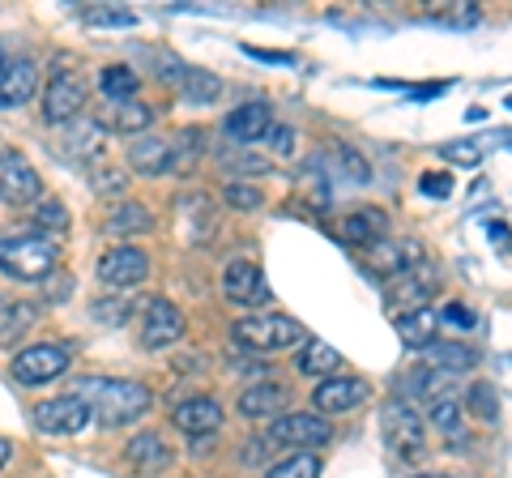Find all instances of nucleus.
Wrapping results in <instances>:
<instances>
[{
  "label": "nucleus",
  "mask_w": 512,
  "mask_h": 478,
  "mask_svg": "<svg viewBox=\"0 0 512 478\" xmlns=\"http://www.w3.org/2000/svg\"><path fill=\"white\" fill-rule=\"evenodd\" d=\"M35 222H39L43 231H56V235H60L64 227H69V214H64L60 201H43L39 210H35Z\"/></svg>",
  "instance_id": "35"
},
{
  "label": "nucleus",
  "mask_w": 512,
  "mask_h": 478,
  "mask_svg": "<svg viewBox=\"0 0 512 478\" xmlns=\"http://www.w3.org/2000/svg\"><path fill=\"white\" fill-rule=\"evenodd\" d=\"M86 22L90 26H133L137 18H133V13H124V9H90Z\"/></svg>",
  "instance_id": "39"
},
{
  "label": "nucleus",
  "mask_w": 512,
  "mask_h": 478,
  "mask_svg": "<svg viewBox=\"0 0 512 478\" xmlns=\"http://www.w3.org/2000/svg\"><path fill=\"white\" fill-rule=\"evenodd\" d=\"M363 397H367L363 380H355V376H333V380H320V385H316L312 406L320 414H346V410H355Z\"/></svg>",
  "instance_id": "15"
},
{
  "label": "nucleus",
  "mask_w": 512,
  "mask_h": 478,
  "mask_svg": "<svg viewBox=\"0 0 512 478\" xmlns=\"http://www.w3.org/2000/svg\"><path fill=\"white\" fill-rule=\"evenodd\" d=\"M94 312H99L103 325H124L128 321V304H124V299H103V304H94Z\"/></svg>",
  "instance_id": "40"
},
{
  "label": "nucleus",
  "mask_w": 512,
  "mask_h": 478,
  "mask_svg": "<svg viewBox=\"0 0 512 478\" xmlns=\"http://www.w3.org/2000/svg\"><path fill=\"white\" fill-rule=\"evenodd\" d=\"M384 231H389V218H384V210H376V205H363V210L346 214L338 222V235L346 239V244H363V248L380 244Z\"/></svg>",
  "instance_id": "19"
},
{
  "label": "nucleus",
  "mask_w": 512,
  "mask_h": 478,
  "mask_svg": "<svg viewBox=\"0 0 512 478\" xmlns=\"http://www.w3.org/2000/svg\"><path fill=\"white\" fill-rule=\"evenodd\" d=\"M508 107H512V99H508Z\"/></svg>",
  "instance_id": "52"
},
{
  "label": "nucleus",
  "mask_w": 512,
  "mask_h": 478,
  "mask_svg": "<svg viewBox=\"0 0 512 478\" xmlns=\"http://www.w3.org/2000/svg\"><path fill=\"white\" fill-rule=\"evenodd\" d=\"M171 150H175V167H184L188 158H197V150H201V129L180 133V137L171 141Z\"/></svg>",
  "instance_id": "37"
},
{
  "label": "nucleus",
  "mask_w": 512,
  "mask_h": 478,
  "mask_svg": "<svg viewBox=\"0 0 512 478\" xmlns=\"http://www.w3.org/2000/svg\"><path fill=\"white\" fill-rule=\"evenodd\" d=\"M431 423L440 427V432L448 436V444H453V453H466V427H461V402L457 397H444V402H431Z\"/></svg>",
  "instance_id": "24"
},
{
  "label": "nucleus",
  "mask_w": 512,
  "mask_h": 478,
  "mask_svg": "<svg viewBox=\"0 0 512 478\" xmlns=\"http://www.w3.org/2000/svg\"><path fill=\"white\" fill-rule=\"evenodd\" d=\"M35 82H39V69L35 60H5L0 65V107H22L30 94H35Z\"/></svg>",
  "instance_id": "16"
},
{
  "label": "nucleus",
  "mask_w": 512,
  "mask_h": 478,
  "mask_svg": "<svg viewBox=\"0 0 512 478\" xmlns=\"http://www.w3.org/2000/svg\"><path fill=\"white\" fill-rule=\"evenodd\" d=\"M94 188H99V193H124V175L111 171V167H103L99 175H94Z\"/></svg>",
  "instance_id": "46"
},
{
  "label": "nucleus",
  "mask_w": 512,
  "mask_h": 478,
  "mask_svg": "<svg viewBox=\"0 0 512 478\" xmlns=\"http://www.w3.org/2000/svg\"><path fill=\"white\" fill-rule=\"evenodd\" d=\"M99 278L107 282V286H137V282H146L150 278V257L141 248H128V244H120V248H111V252H103V261H99Z\"/></svg>",
  "instance_id": "13"
},
{
  "label": "nucleus",
  "mask_w": 512,
  "mask_h": 478,
  "mask_svg": "<svg viewBox=\"0 0 512 478\" xmlns=\"http://www.w3.org/2000/svg\"><path fill=\"white\" fill-rule=\"evenodd\" d=\"M30 325H35V308L30 304H9L5 312H0V346H13Z\"/></svg>",
  "instance_id": "32"
},
{
  "label": "nucleus",
  "mask_w": 512,
  "mask_h": 478,
  "mask_svg": "<svg viewBox=\"0 0 512 478\" xmlns=\"http://www.w3.org/2000/svg\"><path fill=\"white\" fill-rule=\"evenodd\" d=\"M128 167L137 175H167L175 171V150L171 141H158V137H146V141H133V150H128Z\"/></svg>",
  "instance_id": "20"
},
{
  "label": "nucleus",
  "mask_w": 512,
  "mask_h": 478,
  "mask_svg": "<svg viewBox=\"0 0 512 478\" xmlns=\"http://www.w3.org/2000/svg\"><path fill=\"white\" fill-rule=\"evenodd\" d=\"M128 457H133V466H141V470H163L171 461V449L158 432H141V436H133V444H128Z\"/></svg>",
  "instance_id": "25"
},
{
  "label": "nucleus",
  "mask_w": 512,
  "mask_h": 478,
  "mask_svg": "<svg viewBox=\"0 0 512 478\" xmlns=\"http://www.w3.org/2000/svg\"><path fill=\"white\" fill-rule=\"evenodd\" d=\"M419 261H423L419 239H380V244H372L363 252V265L380 278H397V274H406V269H414Z\"/></svg>",
  "instance_id": "9"
},
{
  "label": "nucleus",
  "mask_w": 512,
  "mask_h": 478,
  "mask_svg": "<svg viewBox=\"0 0 512 478\" xmlns=\"http://www.w3.org/2000/svg\"><path fill=\"white\" fill-rule=\"evenodd\" d=\"M261 141H269V150H274V154H291V146H295V133L286 129V124H269V133H265Z\"/></svg>",
  "instance_id": "41"
},
{
  "label": "nucleus",
  "mask_w": 512,
  "mask_h": 478,
  "mask_svg": "<svg viewBox=\"0 0 512 478\" xmlns=\"http://www.w3.org/2000/svg\"><path fill=\"white\" fill-rule=\"evenodd\" d=\"M265 478H320V457L316 453H291L278 466H269Z\"/></svg>",
  "instance_id": "33"
},
{
  "label": "nucleus",
  "mask_w": 512,
  "mask_h": 478,
  "mask_svg": "<svg viewBox=\"0 0 512 478\" xmlns=\"http://www.w3.org/2000/svg\"><path fill=\"white\" fill-rule=\"evenodd\" d=\"M453 385H457V372H444V368H419L410 372V389L427 397L431 402H444V397H453Z\"/></svg>",
  "instance_id": "26"
},
{
  "label": "nucleus",
  "mask_w": 512,
  "mask_h": 478,
  "mask_svg": "<svg viewBox=\"0 0 512 478\" xmlns=\"http://www.w3.org/2000/svg\"><path fill=\"white\" fill-rule=\"evenodd\" d=\"M9 457H13V444H9L5 436H0V466H5V461H9Z\"/></svg>",
  "instance_id": "49"
},
{
  "label": "nucleus",
  "mask_w": 512,
  "mask_h": 478,
  "mask_svg": "<svg viewBox=\"0 0 512 478\" xmlns=\"http://www.w3.org/2000/svg\"><path fill=\"white\" fill-rule=\"evenodd\" d=\"M248 56H256V60H269V65H291V56L286 52H261V47H244Z\"/></svg>",
  "instance_id": "48"
},
{
  "label": "nucleus",
  "mask_w": 512,
  "mask_h": 478,
  "mask_svg": "<svg viewBox=\"0 0 512 478\" xmlns=\"http://www.w3.org/2000/svg\"><path fill=\"white\" fill-rule=\"evenodd\" d=\"M384 436H389V449L402 461H419L427 453V423L406 397H393L384 406Z\"/></svg>",
  "instance_id": "4"
},
{
  "label": "nucleus",
  "mask_w": 512,
  "mask_h": 478,
  "mask_svg": "<svg viewBox=\"0 0 512 478\" xmlns=\"http://www.w3.org/2000/svg\"><path fill=\"white\" fill-rule=\"evenodd\" d=\"M82 107H86V86L77 82L73 73H56L52 86H47V94H43V120L47 124H69V120L82 116Z\"/></svg>",
  "instance_id": "10"
},
{
  "label": "nucleus",
  "mask_w": 512,
  "mask_h": 478,
  "mask_svg": "<svg viewBox=\"0 0 512 478\" xmlns=\"http://www.w3.org/2000/svg\"><path fill=\"white\" fill-rule=\"evenodd\" d=\"M440 154L448 158V163H466V167H474L478 158H483V150L470 146V141H461V146H440Z\"/></svg>",
  "instance_id": "42"
},
{
  "label": "nucleus",
  "mask_w": 512,
  "mask_h": 478,
  "mask_svg": "<svg viewBox=\"0 0 512 478\" xmlns=\"http://www.w3.org/2000/svg\"><path fill=\"white\" fill-rule=\"evenodd\" d=\"M329 440V423L320 414H282L269 423L261 444H278V449H320Z\"/></svg>",
  "instance_id": "6"
},
{
  "label": "nucleus",
  "mask_w": 512,
  "mask_h": 478,
  "mask_svg": "<svg viewBox=\"0 0 512 478\" xmlns=\"http://www.w3.org/2000/svg\"><path fill=\"white\" fill-rule=\"evenodd\" d=\"M269 124L274 120H269L265 103H244L222 120V133H227V141H235V146H252V141H261L269 133Z\"/></svg>",
  "instance_id": "17"
},
{
  "label": "nucleus",
  "mask_w": 512,
  "mask_h": 478,
  "mask_svg": "<svg viewBox=\"0 0 512 478\" xmlns=\"http://www.w3.org/2000/svg\"><path fill=\"white\" fill-rule=\"evenodd\" d=\"M99 86H103V94H107V99L111 103H128V99H133V94H137V73L133 69H124V65H107L103 69V77H99Z\"/></svg>",
  "instance_id": "29"
},
{
  "label": "nucleus",
  "mask_w": 512,
  "mask_h": 478,
  "mask_svg": "<svg viewBox=\"0 0 512 478\" xmlns=\"http://www.w3.org/2000/svg\"><path fill=\"white\" fill-rule=\"evenodd\" d=\"M342 368V355L325 342H308L299 350V372L303 376H325V372H338Z\"/></svg>",
  "instance_id": "28"
},
{
  "label": "nucleus",
  "mask_w": 512,
  "mask_h": 478,
  "mask_svg": "<svg viewBox=\"0 0 512 478\" xmlns=\"http://www.w3.org/2000/svg\"><path fill=\"white\" fill-rule=\"evenodd\" d=\"M436 286H440L436 269H431L427 261H419L414 269H406V274L393 278V286H389V312L397 316V321H402V316L427 308V299H431V291H436Z\"/></svg>",
  "instance_id": "7"
},
{
  "label": "nucleus",
  "mask_w": 512,
  "mask_h": 478,
  "mask_svg": "<svg viewBox=\"0 0 512 478\" xmlns=\"http://www.w3.org/2000/svg\"><path fill=\"white\" fill-rule=\"evenodd\" d=\"M0 197L9 205H26L39 197V171L18 150H0Z\"/></svg>",
  "instance_id": "12"
},
{
  "label": "nucleus",
  "mask_w": 512,
  "mask_h": 478,
  "mask_svg": "<svg viewBox=\"0 0 512 478\" xmlns=\"http://www.w3.org/2000/svg\"><path fill=\"white\" fill-rule=\"evenodd\" d=\"M286 402H291V393H286V389H278V385H256V389L239 393V414H248V419H261V414H278V419H282Z\"/></svg>",
  "instance_id": "22"
},
{
  "label": "nucleus",
  "mask_w": 512,
  "mask_h": 478,
  "mask_svg": "<svg viewBox=\"0 0 512 478\" xmlns=\"http://www.w3.org/2000/svg\"><path fill=\"white\" fill-rule=\"evenodd\" d=\"M90 419H94V410L77 393L52 397V402L35 406V427H39V432H52V436H77V432H86Z\"/></svg>",
  "instance_id": "8"
},
{
  "label": "nucleus",
  "mask_w": 512,
  "mask_h": 478,
  "mask_svg": "<svg viewBox=\"0 0 512 478\" xmlns=\"http://www.w3.org/2000/svg\"><path fill=\"white\" fill-rule=\"evenodd\" d=\"M431 18H440V22H453V26H461V22H478V9L470 5V9H431Z\"/></svg>",
  "instance_id": "45"
},
{
  "label": "nucleus",
  "mask_w": 512,
  "mask_h": 478,
  "mask_svg": "<svg viewBox=\"0 0 512 478\" xmlns=\"http://www.w3.org/2000/svg\"><path fill=\"white\" fill-rule=\"evenodd\" d=\"M0 65H5V47H0Z\"/></svg>",
  "instance_id": "51"
},
{
  "label": "nucleus",
  "mask_w": 512,
  "mask_h": 478,
  "mask_svg": "<svg viewBox=\"0 0 512 478\" xmlns=\"http://www.w3.org/2000/svg\"><path fill=\"white\" fill-rule=\"evenodd\" d=\"M60 261V244L39 231H13L0 235V269L18 282H43Z\"/></svg>",
  "instance_id": "2"
},
{
  "label": "nucleus",
  "mask_w": 512,
  "mask_h": 478,
  "mask_svg": "<svg viewBox=\"0 0 512 478\" xmlns=\"http://www.w3.org/2000/svg\"><path fill=\"white\" fill-rule=\"evenodd\" d=\"M69 359H73L69 342H35V346H26L22 355L13 359V380L26 385V389L47 385V380H56L64 368H69Z\"/></svg>",
  "instance_id": "5"
},
{
  "label": "nucleus",
  "mask_w": 512,
  "mask_h": 478,
  "mask_svg": "<svg viewBox=\"0 0 512 478\" xmlns=\"http://www.w3.org/2000/svg\"><path fill=\"white\" fill-rule=\"evenodd\" d=\"M99 137H103V124L86 120V129L73 133V154H94V150H99Z\"/></svg>",
  "instance_id": "38"
},
{
  "label": "nucleus",
  "mask_w": 512,
  "mask_h": 478,
  "mask_svg": "<svg viewBox=\"0 0 512 478\" xmlns=\"http://www.w3.org/2000/svg\"><path fill=\"white\" fill-rule=\"evenodd\" d=\"M107 235H128V231H150L154 227V214L146 210V205H137V201H124L116 205V210L107 214Z\"/></svg>",
  "instance_id": "27"
},
{
  "label": "nucleus",
  "mask_w": 512,
  "mask_h": 478,
  "mask_svg": "<svg viewBox=\"0 0 512 478\" xmlns=\"http://www.w3.org/2000/svg\"><path fill=\"white\" fill-rule=\"evenodd\" d=\"M440 321L453 325V329H474V312H470L466 304H448V308L440 312Z\"/></svg>",
  "instance_id": "43"
},
{
  "label": "nucleus",
  "mask_w": 512,
  "mask_h": 478,
  "mask_svg": "<svg viewBox=\"0 0 512 478\" xmlns=\"http://www.w3.org/2000/svg\"><path fill=\"white\" fill-rule=\"evenodd\" d=\"M184 338V312L171 299H150L146 321H141V346L146 350H163L171 342Z\"/></svg>",
  "instance_id": "11"
},
{
  "label": "nucleus",
  "mask_w": 512,
  "mask_h": 478,
  "mask_svg": "<svg viewBox=\"0 0 512 478\" xmlns=\"http://www.w3.org/2000/svg\"><path fill=\"white\" fill-rule=\"evenodd\" d=\"M222 295L235 299V304L256 308V304H269V282L252 261H231L227 274H222Z\"/></svg>",
  "instance_id": "14"
},
{
  "label": "nucleus",
  "mask_w": 512,
  "mask_h": 478,
  "mask_svg": "<svg viewBox=\"0 0 512 478\" xmlns=\"http://www.w3.org/2000/svg\"><path fill=\"white\" fill-rule=\"evenodd\" d=\"M419 188H423L427 197H448V193H453V180H448V175H440V171H427L423 180H419Z\"/></svg>",
  "instance_id": "44"
},
{
  "label": "nucleus",
  "mask_w": 512,
  "mask_h": 478,
  "mask_svg": "<svg viewBox=\"0 0 512 478\" xmlns=\"http://www.w3.org/2000/svg\"><path fill=\"white\" fill-rule=\"evenodd\" d=\"M175 427L188 436H210L222 427V406L214 397H188V402L175 406Z\"/></svg>",
  "instance_id": "18"
},
{
  "label": "nucleus",
  "mask_w": 512,
  "mask_h": 478,
  "mask_svg": "<svg viewBox=\"0 0 512 478\" xmlns=\"http://www.w3.org/2000/svg\"><path fill=\"white\" fill-rule=\"evenodd\" d=\"M423 363L427 368H444V372L461 376V368H474L478 363V350L461 346V342H431V346H423Z\"/></svg>",
  "instance_id": "21"
},
{
  "label": "nucleus",
  "mask_w": 512,
  "mask_h": 478,
  "mask_svg": "<svg viewBox=\"0 0 512 478\" xmlns=\"http://www.w3.org/2000/svg\"><path fill=\"white\" fill-rule=\"evenodd\" d=\"M231 338L244 346V350H261V355H274V350H291V346H308V329L291 316H278V312H261V316H244V321H235Z\"/></svg>",
  "instance_id": "3"
},
{
  "label": "nucleus",
  "mask_w": 512,
  "mask_h": 478,
  "mask_svg": "<svg viewBox=\"0 0 512 478\" xmlns=\"http://www.w3.org/2000/svg\"><path fill=\"white\" fill-rule=\"evenodd\" d=\"M414 478H448V474H414Z\"/></svg>",
  "instance_id": "50"
},
{
  "label": "nucleus",
  "mask_w": 512,
  "mask_h": 478,
  "mask_svg": "<svg viewBox=\"0 0 512 478\" xmlns=\"http://www.w3.org/2000/svg\"><path fill=\"white\" fill-rule=\"evenodd\" d=\"M103 120H107V129H116V133H141V129H150V124H154V107L137 103V99L111 103Z\"/></svg>",
  "instance_id": "23"
},
{
  "label": "nucleus",
  "mask_w": 512,
  "mask_h": 478,
  "mask_svg": "<svg viewBox=\"0 0 512 478\" xmlns=\"http://www.w3.org/2000/svg\"><path fill=\"white\" fill-rule=\"evenodd\" d=\"M342 158H346V167H350V175H355L359 184H363V180H372V175H367V158H363V154H355L350 146H342Z\"/></svg>",
  "instance_id": "47"
},
{
  "label": "nucleus",
  "mask_w": 512,
  "mask_h": 478,
  "mask_svg": "<svg viewBox=\"0 0 512 478\" xmlns=\"http://www.w3.org/2000/svg\"><path fill=\"white\" fill-rule=\"evenodd\" d=\"M184 94L192 103H210L214 94H218V82L210 73H201V69H188V77H184Z\"/></svg>",
  "instance_id": "34"
},
{
  "label": "nucleus",
  "mask_w": 512,
  "mask_h": 478,
  "mask_svg": "<svg viewBox=\"0 0 512 478\" xmlns=\"http://www.w3.org/2000/svg\"><path fill=\"white\" fill-rule=\"evenodd\" d=\"M77 397L99 414L103 427H124V423H137L141 414H150L154 406V393L137 380H111V376H86L77 380Z\"/></svg>",
  "instance_id": "1"
},
{
  "label": "nucleus",
  "mask_w": 512,
  "mask_h": 478,
  "mask_svg": "<svg viewBox=\"0 0 512 478\" xmlns=\"http://www.w3.org/2000/svg\"><path fill=\"white\" fill-rule=\"evenodd\" d=\"M466 410L474 414L478 423H495V419H500V397H495V389L487 385V380H474V385L466 389Z\"/></svg>",
  "instance_id": "31"
},
{
  "label": "nucleus",
  "mask_w": 512,
  "mask_h": 478,
  "mask_svg": "<svg viewBox=\"0 0 512 478\" xmlns=\"http://www.w3.org/2000/svg\"><path fill=\"white\" fill-rule=\"evenodd\" d=\"M440 325V316L431 312V308H419V312H410V316H402V321H397V333H402V338L410 342V346H431V329Z\"/></svg>",
  "instance_id": "30"
},
{
  "label": "nucleus",
  "mask_w": 512,
  "mask_h": 478,
  "mask_svg": "<svg viewBox=\"0 0 512 478\" xmlns=\"http://www.w3.org/2000/svg\"><path fill=\"white\" fill-rule=\"evenodd\" d=\"M222 201L235 205V210H256V205H261V193H256V188H244V184H227L222 188Z\"/></svg>",
  "instance_id": "36"
}]
</instances>
